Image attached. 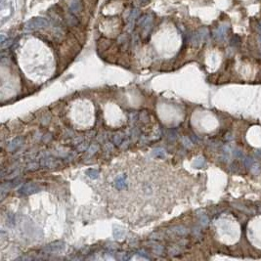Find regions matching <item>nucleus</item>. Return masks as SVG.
I'll list each match as a JSON object with an SVG mask.
<instances>
[{"mask_svg":"<svg viewBox=\"0 0 261 261\" xmlns=\"http://www.w3.org/2000/svg\"><path fill=\"white\" fill-rule=\"evenodd\" d=\"M243 164L247 167H250L253 164V159L252 157H243Z\"/></svg>","mask_w":261,"mask_h":261,"instance_id":"8","label":"nucleus"},{"mask_svg":"<svg viewBox=\"0 0 261 261\" xmlns=\"http://www.w3.org/2000/svg\"><path fill=\"white\" fill-rule=\"evenodd\" d=\"M48 26V21L44 18H33L26 22L24 28L28 29H39L46 28Z\"/></svg>","mask_w":261,"mask_h":261,"instance_id":"1","label":"nucleus"},{"mask_svg":"<svg viewBox=\"0 0 261 261\" xmlns=\"http://www.w3.org/2000/svg\"><path fill=\"white\" fill-rule=\"evenodd\" d=\"M204 164H205V161H204L203 157H199V159H197L195 161H194V166L196 167V168H201V167H203Z\"/></svg>","mask_w":261,"mask_h":261,"instance_id":"5","label":"nucleus"},{"mask_svg":"<svg viewBox=\"0 0 261 261\" xmlns=\"http://www.w3.org/2000/svg\"><path fill=\"white\" fill-rule=\"evenodd\" d=\"M139 15H140L139 9H133V11L131 12V15H130V17H129V28H131L132 24H134L132 23H134V20L137 19L138 17H139Z\"/></svg>","mask_w":261,"mask_h":261,"instance_id":"4","label":"nucleus"},{"mask_svg":"<svg viewBox=\"0 0 261 261\" xmlns=\"http://www.w3.org/2000/svg\"><path fill=\"white\" fill-rule=\"evenodd\" d=\"M4 41H5V36L3 34H1V43H4Z\"/></svg>","mask_w":261,"mask_h":261,"instance_id":"13","label":"nucleus"},{"mask_svg":"<svg viewBox=\"0 0 261 261\" xmlns=\"http://www.w3.org/2000/svg\"><path fill=\"white\" fill-rule=\"evenodd\" d=\"M82 7L83 6H82V3H81L80 0H73L71 4L70 10H71V12H73V13H79L81 10H82Z\"/></svg>","mask_w":261,"mask_h":261,"instance_id":"3","label":"nucleus"},{"mask_svg":"<svg viewBox=\"0 0 261 261\" xmlns=\"http://www.w3.org/2000/svg\"><path fill=\"white\" fill-rule=\"evenodd\" d=\"M258 41H259V44H260V47H261V34H260L259 38H258Z\"/></svg>","mask_w":261,"mask_h":261,"instance_id":"15","label":"nucleus"},{"mask_svg":"<svg viewBox=\"0 0 261 261\" xmlns=\"http://www.w3.org/2000/svg\"><path fill=\"white\" fill-rule=\"evenodd\" d=\"M260 51H261V47H260Z\"/></svg>","mask_w":261,"mask_h":261,"instance_id":"16","label":"nucleus"},{"mask_svg":"<svg viewBox=\"0 0 261 261\" xmlns=\"http://www.w3.org/2000/svg\"><path fill=\"white\" fill-rule=\"evenodd\" d=\"M87 175L89 176V177H91V178H97L98 177V172L96 171V170H94V169H90V170H87Z\"/></svg>","mask_w":261,"mask_h":261,"instance_id":"10","label":"nucleus"},{"mask_svg":"<svg viewBox=\"0 0 261 261\" xmlns=\"http://www.w3.org/2000/svg\"><path fill=\"white\" fill-rule=\"evenodd\" d=\"M234 156L237 157H243V151L241 149H236L234 151Z\"/></svg>","mask_w":261,"mask_h":261,"instance_id":"11","label":"nucleus"},{"mask_svg":"<svg viewBox=\"0 0 261 261\" xmlns=\"http://www.w3.org/2000/svg\"><path fill=\"white\" fill-rule=\"evenodd\" d=\"M141 3H146V2H148V0H139Z\"/></svg>","mask_w":261,"mask_h":261,"instance_id":"14","label":"nucleus"},{"mask_svg":"<svg viewBox=\"0 0 261 261\" xmlns=\"http://www.w3.org/2000/svg\"><path fill=\"white\" fill-rule=\"evenodd\" d=\"M68 24H71V26H75L76 24H77V20H76V18L75 16H68Z\"/></svg>","mask_w":261,"mask_h":261,"instance_id":"9","label":"nucleus"},{"mask_svg":"<svg viewBox=\"0 0 261 261\" xmlns=\"http://www.w3.org/2000/svg\"><path fill=\"white\" fill-rule=\"evenodd\" d=\"M227 29H228V26H226V24H222V26H219V28L214 31V36H215V38L218 39V40L223 39L226 35Z\"/></svg>","mask_w":261,"mask_h":261,"instance_id":"2","label":"nucleus"},{"mask_svg":"<svg viewBox=\"0 0 261 261\" xmlns=\"http://www.w3.org/2000/svg\"><path fill=\"white\" fill-rule=\"evenodd\" d=\"M255 156H256L257 157H259V159H261V151H256V152H255Z\"/></svg>","mask_w":261,"mask_h":261,"instance_id":"12","label":"nucleus"},{"mask_svg":"<svg viewBox=\"0 0 261 261\" xmlns=\"http://www.w3.org/2000/svg\"><path fill=\"white\" fill-rule=\"evenodd\" d=\"M36 188L34 186H31V184L29 185H26L24 187L22 188V191L24 192V194H31V193H33V192H35Z\"/></svg>","mask_w":261,"mask_h":261,"instance_id":"6","label":"nucleus"},{"mask_svg":"<svg viewBox=\"0 0 261 261\" xmlns=\"http://www.w3.org/2000/svg\"><path fill=\"white\" fill-rule=\"evenodd\" d=\"M260 165L258 163H253L252 166H250V171H252V174H258L261 170Z\"/></svg>","mask_w":261,"mask_h":261,"instance_id":"7","label":"nucleus"}]
</instances>
